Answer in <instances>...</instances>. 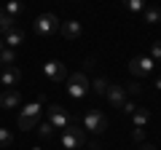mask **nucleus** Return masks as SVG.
Segmentation results:
<instances>
[{
	"mask_svg": "<svg viewBox=\"0 0 161 150\" xmlns=\"http://www.w3.org/2000/svg\"><path fill=\"white\" fill-rule=\"evenodd\" d=\"M132 139H134V142H142V139H145V129L142 126H134L132 129Z\"/></svg>",
	"mask_w": 161,
	"mask_h": 150,
	"instance_id": "b1692460",
	"label": "nucleus"
},
{
	"mask_svg": "<svg viewBox=\"0 0 161 150\" xmlns=\"http://www.w3.org/2000/svg\"><path fill=\"white\" fill-rule=\"evenodd\" d=\"M64 83H67V94H70L73 99H83V97L89 94V88H92V86H89L86 72H73Z\"/></svg>",
	"mask_w": 161,
	"mask_h": 150,
	"instance_id": "7ed1b4c3",
	"label": "nucleus"
},
{
	"mask_svg": "<svg viewBox=\"0 0 161 150\" xmlns=\"http://www.w3.org/2000/svg\"><path fill=\"white\" fill-rule=\"evenodd\" d=\"M3 40H6V46H8V48H14V51H16V48L24 43V32L16 27V29H11V32H8L6 38H3Z\"/></svg>",
	"mask_w": 161,
	"mask_h": 150,
	"instance_id": "4468645a",
	"label": "nucleus"
},
{
	"mask_svg": "<svg viewBox=\"0 0 161 150\" xmlns=\"http://www.w3.org/2000/svg\"><path fill=\"white\" fill-rule=\"evenodd\" d=\"M105 97H108V102L113 104V107H118V110H121V104L126 102L124 83H108V91H105Z\"/></svg>",
	"mask_w": 161,
	"mask_h": 150,
	"instance_id": "1a4fd4ad",
	"label": "nucleus"
},
{
	"mask_svg": "<svg viewBox=\"0 0 161 150\" xmlns=\"http://www.w3.org/2000/svg\"><path fill=\"white\" fill-rule=\"evenodd\" d=\"M62 145L67 150H78V147H83L86 145V129L83 126H75V123H70L67 129H64V134H62Z\"/></svg>",
	"mask_w": 161,
	"mask_h": 150,
	"instance_id": "20e7f679",
	"label": "nucleus"
},
{
	"mask_svg": "<svg viewBox=\"0 0 161 150\" xmlns=\"http://www.w3.org/2000/svg\"><path fill=\"white\" fill-rule=\"evenodd\" d=\"M51 131H54V126L48 121H43V123H38V134L40 137H51Z\"/></svg>",
	"mask_w": 161,
	"mask_h": 150,
	"instance_id": "4be33fe9",
	"label": "nucleus"
},
{
	"mask_svg": "<svg viewBox=\"0 0 161 150\" xmlns=\"http://www.w3.org/2000/svg\"><path fill=\"white\" fill-rule=\"evenodd\" d=\"M156 67V62L150 56H132V62H129V72L134 75V78H142V75H150Z\"/></svg>",
	"mask_w": 161,
	"mask_h": 150,
	"instance_id": "423d86ee",
	"label": "nucleus"
},
{
	"mask_svg": "<svg viewBox=\"0 0 161 150\" xmlns=\"http://www.w3.org/2000/svg\"><path fill=\"white\" fill-rule=\"evenodd\" d=\"M59 24H62V22H59V19L54 16V13H40V16L35 19V24H32V27H35V32H38L40 38H48V35L59 32Z\"/></svg>",
	"mask_w": 161,
	"mask_h": 150,
	"instance_id": "39448f33",
	"label": "nucleus"
},
{
	"mask_svg": "<svg viewBox=\"0 0 161 150\" xmlns=\"http://www.w3.org/2000/svg\"><path fill=\"white\" fill-rule=\"evenodd\" d=\"M22 104V94L16 88H6V91H0V107L3 110H11V107H19Z\"/></svg>",
	"mask_w": 161,
	"mask_h": 150,
	"instance_id": "9b49d317",
	"label": "nucleus"
},
{
	"mask_svg": "<svg viewBox=\"0 0 161 150\" xmlns=\"http://www.w3.org/2000/svg\"><path fill=\"white\" fill-rule=\"evenodd\" d=\"M59 32H62L67 40H75V38H80V22H75V19L62 22V24H59Z\"/></svg>",
	"mask_w": 161,
	"mask_h": 150,
	"instance_id": "f8f14e48",
	"label": "nucleus"
},
{
	"mask_svg": "<svg viewBox=\"0 0 161 150\" xmlns=\"http://www.w3.org/2000/svg\"><path fill=\"white\" fill-rule=\"evenodd\" d=\"M3 11H6V13H8V16H11V19H16V22H19V16H22L24 6H22V3H19V0H8L6 6H3Z\"/></svg>",
	"mask_w": 161,
	"mask_h": 150,
	"instance_id": "2eb2a0df",
	"label": "nucleus"
},
{
	"mask_svg": "<svg viewBox=\"0 0 161 150\" xmlns=\"http://www.w3.org/2000/svg\"><path fill=\"white\" fill-rule=\"evenodd\" d=\"M19 81H22V70H19V67H14V64H11V67H3V72H0V83H3L6 88H14Z\"/></svg>",
	"mask_w": 161,
	"mask_h": 150,
	"instance_id": "9d476101",
	"label": "nucleus"
},
{
	"mask_svg": "<svg viewBox=\"0 0 161 150\" xmlns=\"http://www.w3.org/2000/svg\"><path fill=\"white\" fill-rule=\"evenodd\" d=\"M11 29H16V19H11L6 11H3V6H0V38H6Z\"/></svg>",
	"mask_w": 161,
	"mask_h": 150,
	"instance_id": "ddd939ff",
	"label": "nucleus"
},
{
	"mask_svg": "<svg viewBox=\"0 0 161 150\" xmlns=\"http://www.w3.org/2000/svg\"><path fill=\"white\" fill-rule=\"evenodd\" d=\"M43 75H46L48 81H54V83H64L67 81V67H64L62 62H57V59H51V62L43 64Z\"/></svg>",
	"mask_w": 161,
	"mask_h": 150,
	"instance_id": "0eeeda50",
	"label": "nucleus"
},
{
	"mask_svg": "<svg viewBox=\"0 0 161 150\" xmlns=\"http://www.w3.org/2000/svg\"><path fill=\"white\" fill-rule=\"evenodd\" d=\"M156 88H161V75H158V78H156Z\"/></svg>",
	"mask_w": 161,
	"mask_h": 150,
	"instance_id": "bb28decb",
	"label": "nucleus"
},
{
	"mask_svg": "<svg viewBox=\"0 0 161 150\" xmlns=\"http://www.w3.org/2000/svg\"><path fill=\"white\" fill-rule=\"evenodd\" d=\"M32 150H40V147H32Z\"/></svg>",
	"mask_w": 161,
	"mask_h": 150,
	"instance_id": "c756f323",
	"label": "nucleus"
},
{
	"mask_svg": "<svg viewBox=\"0 0 161 150\" xmlns=\"http://www.w3.org/2000/svg\"><path fill=\"white\" fill-rule=\"evenodd\" d=\"M134 110H137V104H134V102H124V104H121V113H126V115H132Z\"/></svg>",
	"mask_w": 161,
	"mask_h": 150,
	"instance_id": "a878e982",
	"label": "nucleus"
},
{
	"mask_svg": "<svg viewBox=\"0 0 161 150\" xmlns=\"http://www.w3.org/2000/svg\"><path fill=\"white\" fill-rule=\"evenodd\" d=\"M108 126H110V118L105 115L102 110H89V113H83V129H86V131L102 134Z\"/></svg>",
	"mask_w": 161,
	"mask_h": 150,
	"instance_id": "f03ea898",
	"label": "nucleus"
},
{
	"mask_svg": "<svg viewBox=\"0 0 161 150\" xmlns=\"http://www.w3.org/2000/svg\"><path fill=\"white\" fill-rule=\"evenodd\" d=\"M89 86H92V91H97V94L108 91V81H105V78H94V83H89Z\"/></svg>",
	"mask_w": 161,
	"mask_h": 150,
	"instance_id": "412c9836",
	"label": "nucleus"
},
{
	"mask_svg": "<svg viewBox=\"0 0 161 150\" xmlns=\"http://www.w3.org/2000/svg\"><path fill=\"white\" fill-rule=\"evenodd\" d=\"M132 121H134V126H142L145 129V123L150 121V110H145V107H137L132 113Z\"/></svg>",
	"mask_w": 161,
	"mask_h": 150,
	"instance_id": "dca6fc26",
	"label": "nucleus"
},
{
	"mask_svg": "<svg viewBox=\"0 0 161 150\" xmlns=\"http://www.w3.org/2000/svg\"><path fill=\"white\" fill-rule=\"evenodd\" d=\"M124 6L129 8L132 13H140V11H145V0H121Z\"/></svg>",
	"mask_w": 161,
	"mask_h": 150,
	"instance_id": "6ab92c4d",
	"label": "nucleus"
},
{
	"mask_svg": "<svg viewBox=\"0 0 161 150\" xmlns=\"http://www.w3.org/2000/svg\"><path fill=\"white\" fill-rule=\"evenodd\" d=\"M142 150H156V147H153V145H142Z\"/></svg>",
	"mask_w": 161,
	"mask_h": 150,
	"instance_id": "cd10ccee",
	"label": "nucleus"
},
{
	"mask_svg": "<svg viewBox=\"0 0 161 150\" xmlns=\"http://www.w3.org/2000/svg\"><path fill=\"white\" fill-rule=\"evenodd\" d=\"M150 59H153V62H161V40H156L153 46H150Z\"/></svg>",
	"mask_w": 161,
	"mask_h": 150,
	"instance_id": "5701e85b",
	"label": "nucleus"
},
{
	"mask_svg": "<svg viewBox=\"0 0 161 150\" xmlns=\"http://www.w3.org/2000/svg\"><path fill=\"white\" fill-rule=\"evenodd\" d=\"M48 123H51L54 129H67L70 126L67 110H64L62 104H48Z\"/></svg>",
	"mask_w": 161,
	"mask_h": 150,
	"instance_id": "6e6552de",
	"label": "nucleus"
},
{
	"mask_svg": "<svg viewBox=\"0 0 161 150\" xmlns=\"http://www.w3.org/2000/svg\"><path fill=\"white\" fill-rule=\"evenodd\" d=\"M145 22L148 24H158L161 22V8H145Z\"/></svg>",
	"mask_w": 161,
	"mask_h": 150,
	"instance_id": "a211bd4d",
	"label": "nucleus"
},
{
	"mask_svg": "<svg viewBox=\"0 0 161 150\" xmlns=\"http://www.w3.org/2000/svg\"><path fill=\"white\" fill-rule=\"evenodd\" d=\"M124 91H126V94H132V97H137V94L142 91V88H140L137 83H126V86H124Z\"/></svg>",
	"mask_w": 161,
	"mask_h": 150,
	"instance_id": "393cba45",
	"label": "nucleus"
},
{
	"mask_svg": "<svg viewBox=\"0 0 161 150\" xmlns=\"http://www.w3.org/2000/svg\"><path fill=\"white\" fill-rule=\"evenodd\" d=\"M40 113H43V104L40 102H30L27 107H22V113H19V129H24V131H30V129H35L40 123Z\"/></svg>",
	"mask_w": 161,
	"mask_h": 150,
	"instance_id": "f257e3e1",
	"label": "nucleus"
},
{
	"mask_svg": "<svg viewBox=\"0 0 161 150\" xmlns=\"http://www.w3.org/2000/svg\"><path fill=\"white\" fill-rule=\"evenodd\" d=\"M0 48H3V38H0Z\"/></svg>",
	"mask_w": 161,
	"mask_h": 150,
	"instance_id": "c85d7f7f",
	"label": "nucleus"
},
{
	"mask_svg": "<svg viewBox=\"0 0 161 150\" xmlns=\"http://www.w3.org/2000/svg\"><path fill=\"white\" fill-rule=\"evenodd\" d=\"M16 62V51H14V48H0V64H3V67H11V64Z\"/></svg>",
	"mask_w": 161,
	"mask_h": 150,
	"instance_id": "f3484780",
	"label": "nucleus"
},
{
	"mask_svg": "<svg viewBox=\"0 0 161 150\" xmlns=\"http://www.w3.org/2000/svg\"><path fill=\"white\" fill-rule=\"evenodd\" d=\"M14 145V134L8 131V129H0V150H6Z\"/></svg>",
	"mask_w": 161,
	"mask_h": 150,
	"instance_id": "aec40b11",
	"label": "nucleus"
}]
</instances>
